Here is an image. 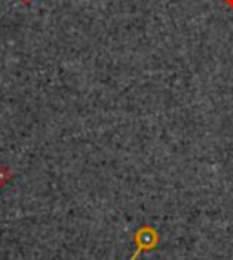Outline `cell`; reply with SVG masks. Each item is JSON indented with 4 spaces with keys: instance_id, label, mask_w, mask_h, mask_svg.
I'll use <instances>...</instances> for the list:
<instances>
[{
    "instance_id": "cell-1",
    "label": "cell",
    "mask_w": 233,
    "mask_h": 260,
    "mask_svg": "<svg viewBox=\"0 0 233 260\" xmlns=\"http://www.w3.org/2000/svg\"><path fill=\"white\" fill-rule=\"evenodd\" d=\"M133 242L137 244V251L133 253L130 260H137V256L140 255L142 251H153L160 242V235L159 231L150 224L140 225L133 235Z\"/></svg>"
},
{
    "instance_id": "cell-2",
    "label": "cell",
    "mask_w": 233,
    "mask_h": 260,
    "mask_svg": "<svg viewBox=\"0 0 233 260\" xmlns=\"http://www.w3.org/2000/svg\"><path fill=\"white\" fill-rule=\"evenodd\" d=\"M22 2H31V0H22Z\"/></svg>"
}]
</instances>
